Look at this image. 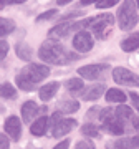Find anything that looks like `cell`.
<instances>
[{
    "instance_id": "obj_24",
    "label": "cell",
    "mask_w": 139,
    "mask_h": 149,
    "mask_svg": "<svg viewBox=\"0 0 139 149\" xmlns=\"http://www.w3.org/2000/svg\"><path fill=\"white\" fill-rule=\"evenodd\" d=\"M116 114H118L123 121H131V119H133V111H131V108L124 106V104H119V106L116 108Z\"/></svg>"
},
{
    "instance_id": "obj_5",
    "label": "cell",
    "mask_w": 139,
    "mask_h": 149,
    "mask_svg": "<svg viewBox=\"0 0 139 149\" xmlns=\"http://www.w3.org/2000/svg\"><path fill=\"white\" fill-rule=\"evenodd\" d=\"M88 22H90V18L83 22H65V23H60L55 28H51L48 35L51 38H66L71 33H78L85 27H88Z\"/></svg>"
},
{
    "instance_id": "obj_17",
    "label": "cell",
    "mask_w": 139,
    "mask_h": 149,
    "mask_svg": "<svg viewBox=\"0 0 139 149\" xmlns=\"http://www.w3.org/2000/svg\"><path fill=\"white\" fill-rule=\"evenodd\" d=\"M121 48H123L124 52H134V50H138L139 48V32L133 33L131 37H128L126 40H123L121 43Z\"/></svg>"
},
{
    "instance_id": "obj_9",
    "label": "cell",
    "mask_w": 139,
    "mask_h": 149,
    "mask_svg": "<svg viewBox=\"0 0 139 149\" xmlns=\"http://www.w3.org/2000/svg\"><path fill=\"white\" fill-rule=\"evenodd\" d=\"M95 45V40L91 37L90 32H85V30H81L75 35L73 38V47L78 53H86V52H90L91 48Z\"/></svg>"
},
{
    "instance_id": "obj_23",
    "label": "cell",
    "mask_w": 139,
    "mask_h": 149,
    "mask_svg": "<svg viewBox=\"0 0 139 149\" xmlns=\"http://www.w3.org/2000/svg\"><path fill=\"white\" fill-rule=\"evenodd\" d=\"M13 30H15V23L12 20H8V18H2V20H0V35H2V37L12 33Z\"/></svg>"
},
{
    "instance_id": "obj_25",
    "label": "cell",
    "mask_w": 139,
    "mask_h": 149,
    "mask_svg": "<svg viewBox=\"0 0 139 149\" xmlns=\"http://www.w3.org/2000/svg\"><path fill=\"white\" fill-rule=\"evenodd\" d=\"M17 96V90L10 83H3L2 85V98H5V100H12V98H15Z\"/></svg>"
},
{
    "instance_id": "obj_10",
    "label": "cell",
    "mask_w": 139,
    "mask_h": 149,
    "mask_svg": "<svg viewBox=\"0 0 139 149\" xmlns=\"http://www.w3.org/2000/svg\"><path fill=\"white\" fill-rule=\"evenodd\" d=\"M3 128H5V133L8 134L13 141H18V139H20V136H22V123L17 116L7 118Z\"/></svg>"
},
{
    "instance_id": "obj_32",
    "label": "cell",
    "mask_w": 139,
    "mask_h": 149,
    "mask_svg": "<svg viewBox=\"0 0 139 149\" xmlns=\"http://www.w3.org/2000/svg\"><path fill=\"white\" fill-rule=\"evenodd\" d=\"M68 148H70V141L68 139H65V141H61L60 144H56L53 149H68Z\"/></svg>"
},
{
    "instance_id": "obj_30",
    "label": "cell",
    "mask_w": 139,
    "mask_h": 149,
    "mask_svg": "<svg viewBox=\"0 0 139 149\" xmlns=\"http://www.w3.org/2000/svg\"><path fill=\"white\" fill-rule=\"evenodd\" d=\"M75 149H96V148H95V144L91 143V141H80V143L76 144Z\"/></svg>"
},
{
    "instance_id": "obj_13",
    "label": "cell",
    "mask_w": 139,
    "mask_h": 149,
    "mask_svg": "<svg viewBox=\"0 0 139 149\" xmlns=\"http://www.w3.org/2000/svg\"><path fill=\"white\" fill-rule=\"evenodd\" d=\"M38 111V106L35 101H25V104L22 106V119L25 121V124L32 123V119L35 118Z\"/></svg>"
},
{
    "instance_id": "obj_11",
    "label": "cell",
    "mask_w": 139,
    "mask_h": 149,
    "mask_svg": "<svg viewBox=\"0 0 139 149\" xmlns=\"http://www.w3.org/2000/svg\"><path fill=\"white\" fill-rule=\"evenodd\" d=\"M76 126H78L76 119H61V121L51 129V134H53V138H61L65 134H68L70 131L73 128H76Z\"/></svg>"
},
{
    "instance_id": "obj_4",
    "label": "cell",
    "mask_w": 139,
    "mask_h": 149,
    "mask_svg": "<svg viewBox=\"0 0 139 149\" xmlns=\"http://www.w3.org/2000/svg\"><path fill=\"white\" fill-rule=\"evenodd\" d=\"M113 23H114V17L111 13H101L98 17H93L88 22V27L91 28V32L95 33L99 40L108 37V33L111 32Z\"/></svg>"
},
{
    "instance_id": "obj_20",
    "label": "cell",
    "mask_w": 139,
    "mask_h": 149,
    "mask_svg": "<svg viewBox=\"0 0 139 149\" xmlns=\"http://www.w3.org/2000/svg\"><path fill=\"white\" fill-rule=\"evenodd\" d=\"M17 86H18V88H22L23 91H35V90H37V85H35V83H32L28 78H25L22 73L17 74Z\"/></svg>"
},
{
    "instance_id": "obj_31",
    "label": "cell",
    "mask_w": 139,
    "mask_h": 149,
    "mask_svg": "<svg viewBox=\"0 0 139 149\" xmlns=\"http://www.w3.org/2000/svg\"><path fill=\"white\" fill-rule=\"evenodd\" d=\"M129 98H131V103H133V106L139 111V95H138V93H129Z\"/></svg>"
},
{
    "instance_id": "obj_3",
    "label": "cell",
    "mask_w": 139,
    "mask_h": 149,
    "mask_svg": "<svg viewBox=\"0 0 139 149\" xmlns=\"http://www.w3.org/2000/svg\"><path fill=\"white\" fill-rule=\"evenodd\" d=\"M99 119H101L103 126L106 128L108 133L114 134V136H121L124 133V121L116 114V109H111V108H106V109H101V114H99Z\"/></svg>"
},
{
    "instance_id": "obj_6",
    "label": "cell",
    "mask_w": 139,
    "mask_h": 149,
    "mask_svg": "<svg viewBox=\"0 0 139 149\" xmlns=\"http://www.w3.org/2000/svg\"><path fill=\"white\" fill-rule=\"evenodd\" d=\"M25 78H28V80L32 81V83H40V81H43L47 76L50 74V68L48 66H45V65H38V63H30L28 66H25V68L20 71Z\"/></svg>"
},
{
    "instance_id": "obj_27",
    "label": "cell",
    "mask_w": 139,
    "mask_h": 149,
    "mask_svg": "<svg viewBox=\"0 0 139 149\" xmlns=\"http://www.w3.org/2000/svg\"><path fill=\"white\" fill-rule=\"evenodd\" d=\"M60 121H61V113H60V111L53 113V114L50 116V128L53 129V128L56 126V124H58Z\"/></svg>"
},
{
    "instance_id": "obj_16",
    "label": "cell",
    "mask_w": 139,
    "mask_h": 149,
    "mask_svg": "<svg viewBox=\"0 0 139 149\" xmlns=\"http://www.w3.org/2000/svg\"><path fill=\"white\" fill-rule=\"evenodd\" d=\"M104 88H106V86L103 85V83L90 86V88L83 93V100H85V101H95V100H98V98L104 93Z\"/></svg>"
},
{
    "instance_id": "obj_12",
    "label": "cell",
    "mask_w": 139,
    "mask_h": 149,
    "mask_svg": "<svg viewBox=\"0 0 139 149\" xmlns=\"http://www.w3.org/2000/svg\"><path fill=\"white\" fill-rule=\"evenodd\" d=\"M139 148V139L131 138V139H119V141H113L106 146V149H136Z\"/></svg>"
},
{
    "instance_id": "obj_33",
    "label": "cell",
    "mask_w": 139,
    "mask_h": 149,
    "mask_svg": "<svg viewBox=\"0 0 139 149\" xmlns=\"http://www.w3.org/2000/svg\"><path fill=\"white\" fill-rule=\"evenodd\" d=\"M0 47H2V58H5L7 52H8V43H7L5 40H2V43H0Z\"/></svg>"
},
{
    "instance_id": "obj_1",
    "label": "cell",
    "mask_w": 139,
    "mask_h": 149,
    "mask_svg": "<svg viewBox=\"0 0 139 149\" xmlns=\"http://www.w3.org/2000/svg\"><path fill=\"white\" fill-rule=\"evenodd\" d=\"M38 55L43 61H48L51 65H66L75 58V55L68 53L63 45H60L58 42H53V40L43 43L38 50Z\"/></svg>"
},
{
    "instance_id": "obj_29",
    "label": "cell",
    "mask_w": 139,
    "mask_h": 149,
    "mask_svg": "<svg viewBox=\"0 0 139 149\" xmlns=\"http://www.w3.org/2000/svg\"><path fill=\"white\" fill-rule=\"evenodd\" d=\"M56 15V10H48V12H45V13H42V15H38L37 17V22H45V20H50L51 17Z\"/></svg>"
},
{
    "instance_id": "obj_8",
    "label": "cell",
    "mask_w": 139,
    "mask_h": 149,
    "mask_svg": "<svg viewBox=\"0 0 139 149\" xmlns=\"http://www.w3.org/2000/svg\"><path fill=\"white\" fill-rule=\"evenodd\" d=\"M109 70L108 63H98V65H85L78 68V74H81L85 80H98Z\"/></svg>"
},
{
    "instance_id": "obj_7",
    "label": "cell",
    "mask_w": 139,
    "mask_h": 149,
    "mask_svg": "<svg viewBox=\"0 0 139 149\" xmlns=\"http://www.w3.org/2000/svg\"><path fill=\"white\" fill-rule=\"evenodd\" d=\"M113 80L116 81L118 85L124 86H139V74L133 73L131 70H126L123 66L113 70Z\"/></svg>"
},
{
    "instance_id": "obj_28",
    "label": "cell",
    "mask_w": 139,
    "mask_h": 149,
    "mask_svg": "<svg viewBox=\"0 0 139 149\" xmlns=\"http://www.w3.org/2000/svg\"><path fill=\"white\" fill-rule=\"evenodd\" d=\"M119 0H99L98 2V8H109V7L116 5Z\"/></svg>"
},
{
    "instance_id": "obj_15",
    "label": "cell",
    "mask_w": 139,
    "mask_h": 149,
    "mask_svg": "<svg viewBox=\"0 0 139 149\" xmlns=\"http://www.w3.org/2000/svg\"><path fill=\"white\" fill-rule=\"evenodd\" d=\"M58 86H60L58 81H51V83H48V85L42 86V88H40V100H42V101H48V100H51V98L56 95Z\"/></svg>"
},
{
    "instance_id": "obj_14",
    "label": "cell",
    "mask_w": 139,
    "mask_h": 149,
    "mask_svg": "<svg viewBox=\"0 0 139 149\" xmlns=\"http://www.w3.org/2000/svg\"><path fill=\"white\" fill-rule=\"evenodd\" d=\"M48 128H50V118L42 116V118H38L37 121L32 124L30 131H32L33 136H43V134L47 133V129H48Z\"/></svg>"
},
{
    "instance_id": "obj_21",
    "label": "cell",
    "mask_w": 139,
    "mask_h": 149,
    "mask_svg": "<svg viewBox=\"0 0 139 149\" xmlns=\"http://www.w3.org/2000/svg\"><path fill=\"white\" fill-rule=\"evenodd\" d=\"M17 55H18V58L25 60V61H30L32 60V50H30V47L28 45H25V43H18L15 48Z\"/></svg>"
},
{
    "instance_id": "obj_34",
    "label": "cell",
    "mask_w": 139,
    "mask_h": 149,
    "mask_svg": "<svg viewBox=\"0 0 139 149\" xmlns=\"http://www.w3.org/2000/svg\"><path fill=\"white\" fill-rule=\"evenodd\" d=\"M0 143H2V149H8V138H7L5 134L0 136Z\"/></svg>"
},
{
    "instance_id": "obj_22",
    "label": "cell",
    "mask_w": 139,
    "mask_h": 149,
    "mask_svg": "<svg viewBox=\"0 0 139 149\" xmlns=\"http://www.w3.org/2000/svg\"><path fill=\"white\" fill-rule=\"evenodd\" d=\"M60 109L65 113H75L80 109V103L73 101V100H63V101L60 103Z\"/></svg>"
},
{
    "instance_id": "obj_19",
    "label": "cell",
    "mask_w": 139,
    "mask_h": 149,
    "mask_svg": "<svg viewBox=\"0 0 139 149\" xmlns=\"http://www.w3.org/2000/svg\"><path fill=\"white\" fill-rule=\"evenodd\" d=\"M65 88H66L70 93H73V95H80V93H83L85 85H83V81H81L80 78H71V80H68L65 83Z\"/></svg>"
},
{
    "instance_id": "obj_18",
    "label": "cell",
    "mask_w": 139,
    "mask_h": 149,
    "mask_svg": "<svg viewBox=\"0 0 139 149\" xmlns=\"http://www.w3.org/2000/svg\"><path fill=\"white\" fill-rule=\"evenodd\" d=\"M106 101L109 103H124L126 101V95H124L121 90H118V88H111V90L106 91Z\"/></svg>"
},
{
    "instance_id": "obj_36",
    "label": "cell",
    "mask_w": 139,
    "mask_h": 149,
    "mask_svg": "<svg viewBox=\"0 0 139 149\" xmlns=\"http://www.w3.org/2000/svg\"><path fill=\"white\" fill-rule=\"evenodd\" d=\"M95 2H99V0H81V5H90V3H95Z\"/></svg>"
},
{
    "instance_id": "obj_26",
    "label": "cell",
    "mask_w": 139,
    "mask_h": 149,
    "mask_svg": "<svg viewBox=\"0 0 139 149\" xmlns=\"http://www.w3.org/2000/svg\"><path fill=\"white\" fill-rule=\"evenodd\" d=\"M81 133L85 134V136H91V138H98V128L95 124H85L83 128H81Z\"/></svg>"
},
{
    "instance_id": "obj_38",
    "label": "cell",
    "mask_w": 139,
    "mask_h": 149,
    "mask_svg": "<svg viewBox=\"0 0 139 149\" xmlns=\"http://www.w3.org/2000/svg\"><path fill=\"white\" fill-rule=\"evenodd\" d=\"M70 2H71V0H56L58 5H66V3H70Z\"/></svg>"
},
{
    "instance_id": "obj_39",
    "label": "cell",
    "mask_w": 139,
    "mask_h": 149,
    "mask_svg": "<svg viewBox=\"0 0 139 149\" xmlns=\"http://www.w3.org/2000/svg\"><path fill=\"white\" fill-rule=\"evenodd\" d=\"M136 3H138V7H139V0H136Z\"/></svg>"
},
{
    "instance_id": "obj_2",
    "label": "cell",
    "mask_w": 139,
    "mask_h": 149,
    "mask_svg": "<svg viewBox=\"0 0 139 149\" xmlns=\"http://www.w3.org/2000/svg\"><path fill=\"white\" fill-rule=\"evenodd\" d=\"M139 17L133 0H124L118 10V23L121 30H131L136 27Z\"/></svg>"
},
{
    "instance_id": "obj_35",
    "label": "cell",
    "mask_w": 139,
    "mask_h": 149,
    "mask_svg": "<svg viewBox=\"0 0 139 149\" xmlns=\"http://www.w3.org/2000/svg\"><path fill=\"white\" fill-rule=\"evenodd\" d=\"M78 15H83V12H73V13H68V15L63 17V22L68 20V18H71V17H78Z\"/></svg>"
},
{
    "instance_id": "obj_37",
    "label": "cell",
    "mask_w": 139,
    "mask_h": 149,
    "mask_svg": "<svg viewBox=\"0 0 139 149\" xmlns=\"http://www.w3.org/2000/svg\"><path fill=\"white\" fill-rule=\"evenodd\" d=\"M7 2H8V3H25V2H27V0H7Z\"/></svg>"
}]
</instances>
